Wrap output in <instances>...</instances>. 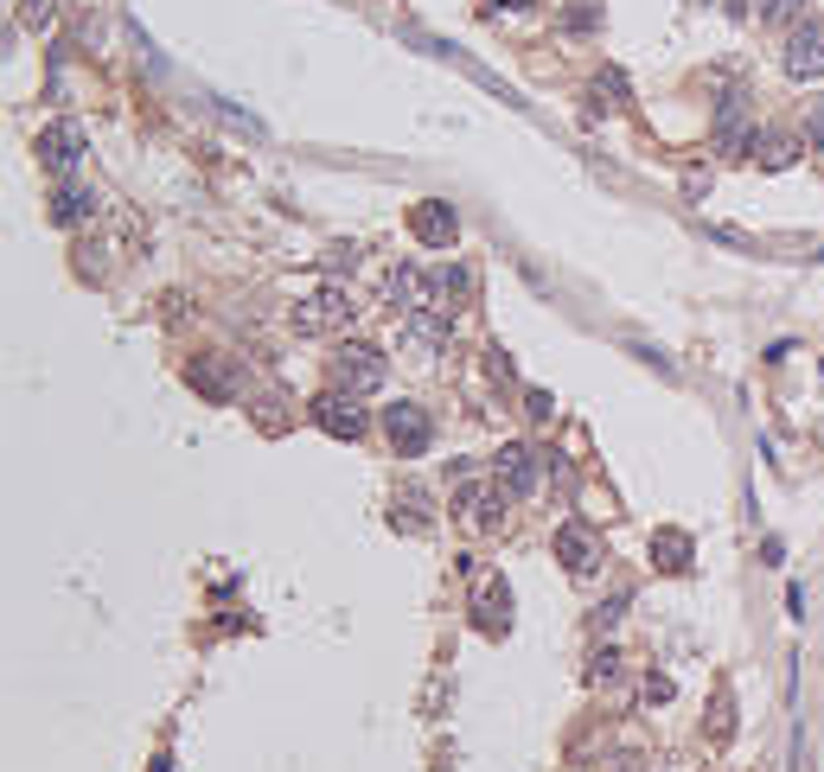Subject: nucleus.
<instances>
[{"label":"nucleus","instance_id":"1","mask_svg":"<svg viewBox=\"0 0 824 772\" xmlns=\"http://www.w3.org/2000/svg\"><path fill=\"white\" fill-rule=\"evenodd\" d=\"M543 473H550V453H537V447H525V441H512L492 460V479H499L505 498H537V492H543Z\"/></svg>","mask_w":824,"mask_h":772},{"label":"nucleus","instance_id":"2","mask_svg":"<svg viewBox=\"0 0 824 772\" xmlns=\"http://www.w3.org/2000/svg\"><path fill=\"white\" fill-rule=\"evenodd\" d=\"M384 377H390V365H384V352H377V345H339V358H333V390L371 396V390H384Z\"/></svg>","mask_w":824,"mask_h":772},{"label":"nucleus","instance_id":"3","mask_svg":"<svg viewBox=\"0 0 824 772\" xmlns=\"http://www.w3.org/2000/svg\"><path fill=\"white\" fill-rule=\"evenodd\" d=\"M352 320H358V307H352V295L333 288V281H327V288H313V295L295 307V326L313 332V338H320V332H345Z\"/></svg>","mask_w":824,"mask_h":772},{"label":"nucleus","instance_id":"4","mask_svg":"<svg viewBox=\"0 0 824 772\" xmlns=\"http://www.w3.org/2000/svg\"><path fill=\"white\" fill-rule=\"evenodd\" d=\"M780 65H787L792 83H819L824 77V20H799L780 45Z\"/></svg>","mask_w":824,"mask_h":772},{"label":"nucleus","instance_id":"5","mask_svg":"<svg viewBox=\"0 0 824 772\" xmlns=\"http://www.w3.org/2000/svg\"><path fill=\"white\" fill-rule=\"evenodd\" d=\"M557 562L569 575H595L600 568V530L595 523H582V517L557 523Z\"/></svg>","mask_w":824,"mask_h":772},{"label":"nucleus","instance_id":"6","mask_svg":"<svg viewBox=\"0 0 824 772\" xmlns=\"http://www.w3.org/2000/svg\"><path fill=\"white\" fill-rule=\"evenodd\" d=\"M442 345H448V313L410 307V313H403V352H410L415 365H435V358H442Z\"/></svg>","mask_w":824,"mask_h":772},{"label":"nucleus","instance_id":"7","mask_svg":"<svg viewBox=\"0 0 824 772\" xmlns=\"http://www.w3.org/2000/svg\"><path fill=\"white\" fill-rule=\"evenodd\" d=\"M313 422H320L333 441H358V435L371 428V415L358 408V396H352V390H327V396L313 403Z\"/></svg>","mask_w":824,"mask_h":772},{"label":"nucleus","instance_id":"8","mask_svg":"<svg viewBox=\"0 0 824 772\" xmlns=\"http://www.w3.org/2000/svg\"><path fill=\"white\" fill-rule=\"evenodd\" d=\"M384 435H390V447H397L403 460H415V453L428 447V435H435V422L422 415V403H390L384 408Z\"/></svg>","mask_w":824,"mask_h":772},{"label":"nucleus","instance_id":"9","mask_svg":"<svg viewBox=\"0 0 824 772\" xmlns=\"http://www.w3.org/2000/svg\"><path fill=\"white\" fill-rule=\"evenodd\" d=\"M473 620H480V632H492V638H505V625H512V588L499 581V575H473Z\"/></svg>","mask_w":824,"mask_h":772},{"label":"nucleus","instance_id":"10","mask_svg":"<svg viewBox=\"0 0 824 772\" xmlns=\"http://www.w3.org/2000/svg\"><path fill=\"white\" fill-rule=\"evenodd\" d=\"M410 230L422 250H454V237H460V218H454V205H442V198H422L410 211Z\"/></svg>","mask_w":824,"mask_h":772},{"label":"nucleus","instance_id":"11","mask_svg":"<svg viewBox=\"0 0 824 772\" xmlns=\"http://www.w3.org/2000/svg\"><path fill=\"white\" fill-rule=\"evenodd\" d=\"M454 517H460L467 530H499L505 492H499V485H460V492H454Z\"/></svg>","mask_w":824,"mask_h":772},{"label":"nucleus","instance_id":"12","mask_svg":"<svg viewBox=\"0 0 824 772\" xmlns=\"http://www.w3.org/2000/svg\"><path fill=\"white\" fill-rule=\"evenodd\" d=\"M38 160H45L52 173H71L77 160H83V128H77V122H52V128L38 135Z\"/></svg>","mask_w":824,"mask_h":772},{"label":"nucleus","instance_id":"13","mask_svg":"<svg viewBox=\"0 0 824 772\" xmlns=\"http://www.w3.org/2000/svg\"><path fill=\"white\" fill-rule=\"evenodd\" d=\"M799 153H805V141H799L792 128H767V135L754 141V166H760V173H787V166H799Z\"/></svg>","mask_w":824,"mask_h":772},{"label":"nucleus","instance_id":"14","mask_svg":"<svg viewBox=\"0 0 824 772\" xmlns=\"http://www.w3.org/2000/svg\"><path fill=\"white\" fill-rule=\"evenodd\" d=\"M422 281H428V275H422L415 262H397V268H384V300H390V307H422Z\"/></svg>","mask_w":824,"mask_h":772},{"label":"nucleus","instance_id":"15","mask_svg":"<svg viewBox=\"0 0 824 772\" xmlns=\"http://www.w3.org/2000/svg\"><path fill=\"white\" fill-rule=\"evenodd\" d=\"M690 537H684V530H659V537H652V562H659V568H665V575H684V568H690Z\"/></svg>","mask_w":824,"mask_h":772},{"label":"nucleus","instance_id":"16","mask_svg":"<svg viewBox=\"0 0 824 772\" xmlns=\"http://www.w3.org/2000/svg\"><path fill=\"white\" fill-rule=\"evenodd\" d=\"M90 211H96V198H90L83 185H58V192H52V218L58 223H83Z\"/></svg>","mask_w":824,"mask_h":772},{"label":"nucleus","instance_id":"17","mask_svg":"<svg viewBox=\"0 0 824 772\" xmlns=\"http://www.w3.org/2000/svg\"><path fill=\"white\" fill-rule=\"evenodd\" d=\"M620 677H627V664H620V652H614V645H600V652H595V664H588V690H614Z\"/></svg>","mask_w":824,"mask_h":772},{"label":"nucleus","instance_id":"18","mask_svg":"<svg viewBox=\"0 0 824 772\" xmlns=\"http://www.w3.org/2000/svg\"><path fill=\"white\" fill-rule=\"evenodd\" d=\"M397 530H428V498H422L415 485L397 492Z\"/></svg>","mask_w":824,"mask_h":772},{"label":"nucleus","instance_id":"19","mask_svg":"<svg viewBox=\"0 0 824 772\" xmlns=\"http://www.w3.org/2000/svg\"><path fill=\"white\" fill-rule=\"evenodd\" d=\"M588 96H595V110H620V96H627V77H620V71H600Z\"/></svg>","mask_w":824,"mask_h":772},{"label":"nucleus","instance_id":"20","mask_svg":"<svg viewBox=\"0 0 824 772\" xmlns=\"http://www.w3.org/2000/svg\"><path fill=\"white\" fill-rule=\"evenodd\" d=\"M627 613H633V594H614V600H607V607H600V613H595V632H600V638H607V632H614V625L627 620Z\"/></svg>","mask_w":824,"mask_h":772},{"label":"nucleus","instance_id":"21","mask_svg":"<svg viewBox=\"0 0 824 772\" xmlns=\"http://www.w3.org/2000/svg\"><path fill=\"white\" fill-rule=\"evenodd\" d=\"M192 383H198L205 396H230V370H205V365H192Z\"/></svg>","mask_w":824,"mask_h":772},{"label":"nucleus","instance_id":"22","mask_svg":"<svg viewBox=\"0 0 824 772\" xmlns=\"http://www.w3.org/2000/svg\"><path fill=\"white\" fill-rule=\"evenodd\" d=\"M754 13H760V20H799L805 0H754Z\"/></svg>","mask_w":824,"mask_h":772},{"label":"nucleus","instance_id":"23","mask_svg":"<svg viewBox=\"0 0 824 772\" xmlns=\"http://www.w3.org/2000/svg\"><path fill=\"white\" fill-rule=\"evenodd\" d=\"M20 20H26V26H52V20H58V0H26Z\"/></svg>","mask_w":824,"mask_h":772},{"label":"nucleus","instance_id":"24","mask_svg":"<svg viewBox=\"0 0 824 772\" xmlns=\"http://www.w3.org/2000/svg\"><path fill=\"white\" fill-rule=\"evenodd\" d=\"M211 115H225L230 128H243V135H263V122H250V115L237 110V103H211Z\"/></svg>","mask_w":824,"mask_h":772},{"label":"nucleus","instance_id":"25","mask_svg":"<svg viewBox=\"0 0 824 772\" xmlns=\"http://www.w3.org/2000/svg\"><path fill=\"white\" fill-rule=\"evenodd\" d=\"M525 408H530V415H537V422H550V415H557V408H550V396H543V390H530V396H525Z\"/></svg>","mask_w":824,"mask_h":772},{"label":"nucleus","instance_id":"26","mask_svg":"<svg viewBox=\"0 0 824 772\" xmlns=\"http://www.w3.org/2000/svg\"><path fill=\"white\" fill-rule=\"evenodd\" d=\"M812 148H824V110L812 115Z\"/></svg>","mask_w":824,"mask_h":772},{"label":"nucleus","instance_id":"27","mask_svg":"<svg viewBox=\"0 0 824 772\" xmlns=\"http://www.w3.org/2000/svg\"><path fill=\"white\" fill-rule=\"evenodd\" d=\"M492 7H518V0H492Z\"/></svg>","mask_w":824,"mask_h":772}]
</instances>
